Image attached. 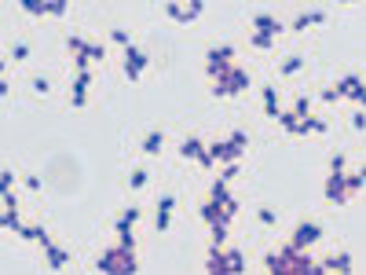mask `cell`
<instances>
[{
    "instance_id": "cell-1",
    "label": "cell",
    "mask_w": 366,
    "mask_h": 275,
    "mask_svg": "<svg viewBox=\"0 0 366 275\" xmlns=\"http://www.w3.org/2000/svg\"><path fill=\"white\" fill-rule=\"evenodd\" d=\"M99 271H135V261H132V250H110V253H103L99 261H96Z\"/></svg>"
},
{
    "instance_id": "cell-2",
    "label": "cell",
    "mask_w": 366,
    "mask_h": 275,
    "mask_svg": "<svg viewBox=\"0 0 366 275\" xmlns=\"http://www.w3.org/2000/svg\"><path fill=\"white\" fill-rule=\"evenodd\" d=\"M326 198H330V202H348V198H352V194H348V187H344V173H330V180H326Z\"/></svg>"
},
{
    "instance_id": "cell-3",
    "label": "cell",
    "mask_w": 366,
    "mask_h": 275,
    "mask_svg": "<svg viewBox=\"0 0 366 275\" xmlns=\"http://www.w3.org/2000/svg\"><path fill=\"white\" fill-rule=\"evenodd\" d=\"M220 85L227 88V96H238V92L249 88V73H246V70H227V77H223Z\"/></svg>"
},
{
    "instance_id": "cell-4",
    "label": "cell",
    "mask_w": 366,
    "mask_h": 275,
    "mask_svg": "<svg viewBox=\"0 0 366 275\" xmlns=\"http://www.w3.org/2000/svg\"><path fill=\"white\" fill-rule=\"evenodd\" d=\"M125 59H128V66H125V73H128V77L135 81V77H140V70L147 66V55H143L140 48H132V44H128V48H125Z\"/></svg>"
},
{
    "instance_id": "cell-5",
    "label": "cell",
    "mask_w": 366,
    "mask_h": 275,
    "mask_svg": "<svg viewBox=\"0 0 366 275\" xmlns=\"http://www.w3.org/2000/svg\"><path fill=\"white\" fill-rule=\"evenodd\" d=\"M318 235H323V227H315V224H300V227H297V235H293V246H297V250H304V246H311Z\"/></svg>"
},
{
    "instance_id": "cell-6",
    "label": "cell",
    "mask_w": 366,
    "mask_h": 275,
    "mask_svg": "<svg viewBox=\"0 0 366 275\" xmlns=\"http://www.w3.org/2000/svg\"><path fill=\"white\" fill-rule=\"evenodd\" d=\"M337 92H341V96H348V99H355V103H362V81L355 77V73H348V77L337 85Z\"/></svg>"
},
{
    "instance_id": "cell-7",
    "label": "cell",
    "mask_w": 366,
    "mask_h": 275,
    "mask_svg": "<svg viewBox=\"0 0 366 275\" xmlns=\"http://www.w3.org/2000/svg\"><path fill=\"white\" fill-rule=\"evenodd\" d=\"M92 59H103V48H99V44H81V55H77V66L81 70H88V63H92Z\"/></svg>"
},
{
    "instance_id": "cell-8",
    "label": "cell",
    "mask_w": 366,
    "mask_h": 275,
    "mask_svg": "<svg viewBox=\"0 0 366 275\" xmlns=\"http://www.w3.org/2000/svg\"><path fill=\"white\" fill-rule=\"evenodd\" d=\"M323 271H352V257L348 253H337V257H326Z\"/></svg>"
},
{
    "instance_id": "cell-9",
    "label": "cell",
    "mask_w": 366,
    "mask_h": 275,
    "mask_svg": "<svg viewBox=\"0 0 366 275\" xmlns=\"http://www.w3.org/2000/svg\"><path fill=\"white\" fill-rule=\"evenodd\" d=\"M202 217H205V220H209L212 227H227V217H223V209H220L216 202H209V206L202 209Z\"/></svg>"
},
{
    "instance_id": "cell-10",
    "label": "cell",
    "mask_w": 366,
    "mask_h": 275,
    "mask_svg": "<svg viewBox=\"0 0 366 275\" xmlns=\"http://www.w3.org/2000/svg\"><path fill=\"white\" fill-rule=\"evenodd\" d=\"M256 33H260V37H274V33H279V22H274L271 15H260V19H256Z\"/></svg>"
},
{
    "instance_id": "cell-11",
    "label": "cell",
    "mask_w": 366,
    "mask_h": 275,
    "mask_svg": "<svg viewBox=\"0 0 366 275\" xmlns=\"http://www.w3.org/2000/svg\"><path fill=\"white\" fill-rule=\"evenodd\" d=\"M202 140H183L179 143V158H198V154H202Z\"/></svg>"
},
{
    "instance_id": "cell-12",
    "label": "cell",
    "mask_w": 366,
    "mask_h": 275,
    "mask_svg": "<svg viewBox=\"0 0 366 275\" xmlns=\"http://www.w3.org/2000/svg\"><path fill=\"white\" fill-rule=\"evenodd\" d=\"M246 268V261H242V253L231 250V253H223V271H242Z\"/></svg>"
},
{
    "instance_id": "cell-13",
    "label": "cell",
    "mask_w": 366,
    "mask_h": 275,
    "mask_svg": "<svg viewBox=\"0 0 366 275\" xmlns=\"http://www.w3.org/2000/svg\"><path fill=\"white\" fill-rule=\"evenodd\" d=\"M297 132H326V125L318 117H300L297 121Z\"/></svg>"
},
{
    "instance_id": "cell-14",
    "label": "cell",
    "mask_w": 366,
    "mask_h": 275,
    "mask_svg": "<svg viewBox=\"0 0 366 275\" xmlns=\"http://www.w3.org/2000/svg\"><path fill=\"white\" fill-rule=\"evenodd\" d=\"M209 154H212V158H223V162H235V158H238L235 150H231V143H212Z\"/></svg>"
},
{
    "instance_id": "cell-15",
    "label": "cell",
    "mask_w": 366,
    "mask_h": 275,
    "mask_svg": "<svg viewBox=\"0 0 366 275\" xmlns=\"http://www.w3.org/2000/svg\"><path fill=\"white\" fill-rule=\"evenodd\" d=\"M264 110L271 117H279V96H274V88H264Z\"/></svg>"
},
{
    "instance_id": "cell-16",
    "label": "cell",
    "mask_w": 366,
    "mask_h": 275,
    "mask_svg": "<svg viewBox=\"0 0 366 275\" xmlns=\"http://www.w3.org/2000/svg\"><path fill=\"white\" fill-rule=\"evenodd\" d=\"M88 85H92V73H88V70H81V73H77V81H73V96H84Z\"/></svg>"
},
{
    "instance_id": "cell-17",
    "label": "cell",
    "mask_w": 366,
    "mask_h": 275,
    "mask_svg": "<svg viewBox=\"0 0 366 275\" xmlns=\"http://www.w3.org/2000/svg\"><path fill=\"white\" fill-rule=\"evenodd\" d=\"M227 198H231V194H227V180H216V183H212V202H227Z\"/></svg>"
},
{
    "instance_id": "cell-18",
    "label": "cell",
    "mask_w": 366,
    "mask_h": 275,
    "mask_svg": "<svg viewBox=\"0 0 366 275\" xmlns=\"http://www.w3.org/2000/svg\"><path fill=\"white\" fill-rule=\"evenodd\" d=\"M143 150H147V154H158V150H161V132H150L143 140Z\"/></svg>"
},
{
    "instance_id": "cell-19",
    "label": "cell",
    "mask_w": 366,
    "mask_h": 275,
    "mask_svg": "<svg viewBox=\"0 0 366 275\" xmlns=\"http://www.w3.org/2000/svg\"><path fill=\"white\" fill-rule=\"evenodd\" d=\"M48 261H52V268H63V264H66V250L48 246Z\"/></svg>"
},
{
    "instance_id": "cell-20",
    "label": "cell",
    "mask_w": 366,
    "mask_h": 275,
    "mask_svg": "<svg viewBox=\"0 0 366 275\" xmlns=\"http://www.w3.org/2000/svg\"><path fill=\"white\" fill-rule=\"evenodd\" d=\"M22 235H26V239H33V242H40V246H52L48 235H44L40 227H22Z\"/></svg>"
},
{
    "instance_id": "cell-21",
    "label": "cell",
    "mask_w": 366,
    "mask_h": 275,
    "mask_svg": "<svg viewBox=\"0 0 366 275\" xmlns=\"http://www.w3.org/2000/svg\"><path fill=\"white\" fill-rule=\"evenodd\" d=\"M344 187H348V194L362 191V173H352V176H344Z\"/></svg>"
},
{
    "instance_id": "cell-22",
    "label": "cell",
    "mask_w": 366,
    "mask_h": 275,
    "mask_svg": "<svg viewBox=\"0 0 366 275\" xmlns=\"http://www.w3.org/2000/svg\"><path fill=\"white\" fill-rule=\"evenodd\" d=\"M205 268H209V271H223V253H220V250H212V253H209V261H205Z\"/></svg>"
},
{
    "instance_id": "cell-23",
    "label": "cell",
    "mask_w": 366,
    "mask_h": 275,
    "mask_svg": "<svg viewBox=\"0 0 366 275\" xmlns=\"http://www.w3.org/2000/svg\"><path fill=\"white\" fill-rule=\"evenodd\" d=\"M135 220H140V209H125V217L117 220V231H121V227H132Z\"/></svg>"
},
{
    "instance_id": "cell-24",
    "label": "cell",
    "mask_w": 366,
    "mask_h": 275,
    "mask_svg": "<svg viewBox=\"0 0 366 275\" xmlns=\"http://www.w3.org/2000/svg\"><path fill=\"white\" fill-rule=\"evenodd\" d=\"M227 143H231V150H235V154H242V150H246V132H235Z\"/></svg>"
},
{
    "instance_id": "cell-25",
    "label": "cell",
    "mask_w": 366,
    "mask_h": 275,
    "mask_svg": "<svg viewBox=\"0 0 366 275\" xmlns=\"http://www.w3.org/2000/svg\"><path fill=\"white\" fill-rule=\"evenodd\" d=\"M308 110H311V99H297V106H293V117L300 121V117H308Z\"/></svg>"
},
{
    "instance_id": "cell-26",
    "label": "cell",
    "mask_w": 366,
    "mask_h": 275,
    "mask_svg": "<svg viewBox=\"0 0 366 275\" xmlns=\"http://www.w3.org/2000/svg\"><path fill=\"white\" fill-rule=\"evenodd\" d=\"M198 15H202V4H198V0H194V4H187V8H183V22L198 19Z\"/></svg>"
},
{
    "instance_id": "cell-27",
    "label": "cell",
    "mask_w": 366,
    "mask_h": 275,
    "mask_svg": "<svg viewBox=\"0 0 366 275\" xmlns=\"http://www.w3.org/2000/svg\"><path fill=\"white\" fill-rule=\"evenodd\" d=\"M4 227H11V231H22V224H19V217H15V209L4 213Z\"/></svg>"
},
{
    "instance_id": "cell-28",
    "label": "cell",
    "mask_w": 366,
    "mask_h": 275,
    "mask_svg": "<svg viewBox=\"0 0 366 275\" xmlns=\"http://www.w3.org/2000/svg\"><path fill=\"white\" fill-rule=\"evenodd\" d=\"M300 70V55H293V59H286V63H282V73H286V77H289V73H297Z\"/></svg>"
},
{
    "instance_id": "cell-29",
    "label": "cell",
    "mask_w": 366,
    "mask_h": 275,
    "mask_svg": "<svg viewBox=\"0 0 366 275\" xmlns=\"http://www.w3.org/2000/svg\"><path fill=\"white\" fill-rule=\"evenodd\" d=\"M66 8L59 4V0H44V15H63Z\"/></svg>"
},
{
    "instance_id": "cell-30",
    "label": "cell",
    "mask_w": 366,
    "mask_h": 275,
    "mask_svg": "<svg viewBox=\"0 0 366 275\" xmlns=\"http://www.w3.org/2000/svg\"><path fill=\"white\" fill-rule=\"evenodd\" d=\"M279 121H282V129H289V132H297V117H293V114H279Z\"/></svg>"
},
{
    "instance_id": "cell-31",
    "label": "cell",
    "mask_w": 366,
    "mask_h": 275,
    "mask_svg": "<svg viewBox=\"0 0 366 275\" xmlns=\"http://www.w3.org/2000/svg\"><path fill=\"white\" fill-rule=\"evenodd\" d=\"M11 183H15V176H11V173L4 169V173H0V191H4V194H8V191H11Z\"/></svg>"
},
{
    "instance_id": "cell-32",
    "label": "cell",
    "mask_w": 366,
    "mask_h": 275,
    "mask_svg": "<svg viewBox=\"0 0 366 275\" xmlns=\"http://www.w3.org/2000/svg\"><path fill=\"white\" fill-rule=\"evenodd\" d=\"M169 224H172V220H169V213L158 209V231H169Z\"/></svg>"
},
{
    "instance_id": "cell-33",
    "label": "cell",
    "mask_w": 366,
    "mask_h": 275,
    "mask_svg": "<svg viewBox=\"0 0 366 275\" xmlns=\"http://www.w3.org/2000/svg\"><path fill=\"white\" fill-rule=\"evenodd\" d=\"M172 206H176V198H172V194H165V198H158V209H165V213H172Z\"/></svg>"
},
{
    "instance_id": "cell-34",
    "label": "cell",
    "mask_w": 366,
    "mask_h": 275,
    "mask_svg": "<svg viewBox=\"0 0 366 275\" xmlns=\"http://www.w3.org/2000/svg\"><path fill=\"white\" fill-rule=\"evenodd\" d=\"M330 173H344V154H333V162H330Z\"/></svg>"
},
{
    "instance_id": "cell-35",
    "label": "cell",
    "mask_w": 366,
    "mask_h": 275,
    "mask_svg": "<svg viewBox=\"0 0 366 275\" xmlns=\"http://www.w3.org/2000/svg\"><path fill=\"white\" fill-rule=\"evenodd\" d=\"M242 169H238V162H227V169H223V180H235Z\"/></svg>"
},
{
    "instance_id": "cell-36",
    "label": "cell",
    "mask_w": 366,
    "mask_h": 275,
    "mask_svg": "<svg viewBox=\"0 0 366 275\" xmlns=\"http://www.w3.org/2000/svg\"><path fill=\"white\" fill-rule=\"evenodd\" d=\"M143 183H147V173L135 169V173H132V187H143Z\"/></svg>"
},
{
    "instance_id": "cell-37",
    "label": "cell",
    "mask_w": 366,
    "mask_h": 275,
    "mask_svg": "<svg viewBox=\"0 0 366 275\" xmlns=\"http://www.w3.org/2000/svg\"><path fill=\"white\" fill-rule=\"evenodd\" d=\"M323 99H326V103H337V99H341V92H337V88H326V92H323Z\"/></svg>"
},
{
    "instance_id": "cell-38",
    "label": "cell",
    "mask_w": 366,
    "mask_h": 275,
    "mask_svg": "<svg viewBox=\"0 0 366 275\" xmlns=\"http://www.w3.org/2000/svg\"><path fill=\"white\" fill-rule=\"evenodd\" d=\"M117 44H125V48H128V33H125V29H114V33H110Z\"/></svg>"
},
{
    "instance_id": "cell-39",
    "label": "cell",
    "mask_w": 366,
    "mask_h": 275,
    "mask_svg": "<svg viewBox=\"0 0 366 275\" xmlns=\"http://www.w3.org/2000/svg\"><path fill=\"white\" fill-rule=\"evenodd\" d=\"M308 26H311V19H308V15H300V19L293 22V29H297V33H300V29H308Z\"/></svg>"
},
{
    "instance_id": "cell-40",
    "label": "cell",
    "mask_w": 366,
    "mask_h": 275,
    "mask_svg": "<svg viewBox=\"0 0 366 275\" xmlns=\"http://www.w3.org/2000/svg\"><path fill=\"white\" fill-rule=\"evenodd\" d=\"M253 44H256V48H271V37H260V33H256Z\"/></svg>"
},
{
    "instance_id": "cell-41",
    "label": "cell",
    "mask_w": 366,
    "mask_h": 275,
    "mask_svg": "<svg viewBox=\"0 0 366 275\" xmlns=\"http://www.w3.org/2000/svg\"><path fill=\"white\" fill-rule=\"evenodd\" d=\"M11 55H15V59H19V63H22V59H26V55H29V48H26V44H19V48H15V52H11Z\"/></svg>"
},
{
    "instance_id": "cell-42",
    "label": "cell",
    "mask_w": 366,
    "mask_h": 275,
    "mask_svg": "<svg viewBox=\"0 0 366 275\" xmlns=\"http://www.w3.org/2000/svg\"><path fill=\"white\" fill-rule=\"evenodd\" d=\"M260 224H274V213L271 209H260Z\"/></svg>"
}]
</instances>
